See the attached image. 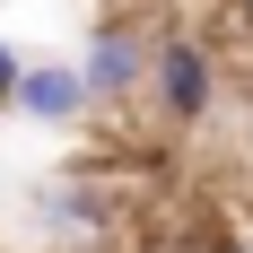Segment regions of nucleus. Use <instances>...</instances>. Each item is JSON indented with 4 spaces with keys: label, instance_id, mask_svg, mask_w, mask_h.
<instances>
[{
    "label": "nucleus",
    "instance_id": "1",
    "mask_svg": "<svg viewBox=\"0 0 253 253\" xmlns=\"http://www.w3.org/2000/svg\"><path fill=\"white\" fill-rule=\"evenodd\" d=\"M149 114L166 131H201L218 114V52L192 26H157V70H149Z\"/></svg>",
    "mask_w": 253,
    "mask_h": 253
},
{
    "label": "nucleus",
    "instance_id": "2",
    "mask_svg": "<svg viewBox=\"0 0 253 253\" xmlns=\"http://www.w3.org/2000/svg\"><path fill=\"white\" fill-rule=\"evenodd\" d=\"M149 70H157V35H149L140 18H123V9H114V18L87 26L79 79H87V96H96V105H114V114H123L131 96H149Z\"/></svg>",
    "mask_w": 253,
    "mask_h": 253
},
{
    "label": "nucleus",
    "instance_id": "3",
    "mask_svg": "<svg viewBox=\"0 0 253 253\" xmlns=\"http://www.w3.org/2000/svg\"><path fill=\"white\" fill-rule=\"evenodd\" d=\"M35 210H44L70 245H105V236H114V192H105V175H87V166H70L61 183H44Z\"/></svg>",
    "mask_w": 253,
    "mask_h": 253
},
{
    "label": "nucleus",
    "instance_id": "4",
    "mask_svg": "<svg viewBox=\"0 0 253 253\" xmlns=\"http://www.w3.org/2000/svg\"><path fill=\"white\" fill-rule=\"evenodd\" d=\"M9 114H26V123H44V131H70L96 114V96H87V79H79V61H26V87Z\"/></svg>",
    "mask_w": 253,
    "mask_h": 253
},
{
    "label": "nucleus",
    "instance_id": "5",
    "mask_svg": "<svg viewBox=\"0 0 253 253\" xmlns=\"http://www.w3.org/2000/svg\"><path fill=\"white\" fill-rule=\"evenodd\" d=\"M18 87H26V61H18V44L0 35V105H18Z\"/></svg>",
    "mask_w": 253,
    "mask_h": 253
},
{
    "label": "nucleus",
    "instance_id": "6",
    "mask_svg": "<svg viewBox=\"0 0 253 253\" xmlns=\"http://www.w3.org/2000/svg\"><path fill=\"white\" fill-rule=\"evenodd\" d=\"M227 9H236V18H245V35H253V0H227Z\"/></svg>",
    "mask_w": 253,
    "mask_h": 253
}]
</instances>
